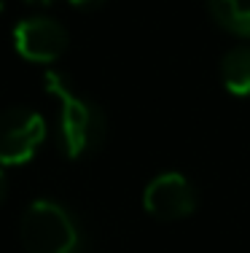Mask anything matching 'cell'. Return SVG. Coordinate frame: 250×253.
<instances>
[{"instance_id": "obj_6", "label": "cell", "mask_w": 250, "mask_h": 253, "mask_svg": "<svg viewBox=\"0 0 250 253\" xmlns=\"http://www.w3.org/2000/svg\"><path fill=\"white\" fill-rule=\"evenodd\" d=\"M221 76H223V86L234 97H248L250 94V43H240L226 51Z\"/></svg>"}, {"instance_id": "obj_3", "label": "cell", "mask_w": 250, "mask_h": 253, "mask_svg": "<svg viewBox=\"0 0 250 253\" xmlns=\"http://www.w3.org/2000/svg\"><path fill=\"white\" fill-rule=\"evenodd\" d=\"M46 137V122L38 111L14 105L0 111V165H25Z\"/></svg>"}, {"instance_id": "obj_1", "label": "cell", "mask_w": 250, "mask_h": 253, "mask_svg": "<svg viewBox=\"0 0 250 253\" xmlns=\"http://www.w3.org/2000/svg\"><path fill=\"white\" fill-rule=\"evenodd\" d=\"M46 92L59 102V137L70 159L97 151L105 140V116L62 73H46Z\"/></svg>"}, {"instance_id": "obj_8", "label": "cell", "mask_w": 250, "mask_h": 253, "mask_svg": "<svg viewBox=\"0 0 250 253\" xmlns=\"http://www.w3.org/2000/svg\"><path fill=\"white\" fill-rule=\"evenodd\" d=\"M70 5H75V8H94V5H100L103 0H68Z\"/></svg>"}, {"instance_id": "obj_9", "label": "cell", "mask_w": 250, "mask_h": 253, "mask_svg": "<svg viewBox=\"0 0 250 253\" xmlns=\"http://www.w3.org/2000/svg\"><path fill=\"white\" fill-rule=\"evenodd\" d=\"M5 191H8V175H5L3 165H0V202L5 200Z\"/></svg>"}, {"instance_id": "obj_5", "label": "cell", "mask_w": 250, "mask_h": 253, "mask_svg": "<svg viewBox=\"0 0 250 253\" xmlns=\"http://www.w3.org/2000/svg\"><path fill=\"white\" fill-rule=\"evenodd\" d=\"M14 46L30 62H54L68 49V30L49 16H30L14 27Z\"/></svg>"}, {"instance_id": "obj_11", "label": "cell", "mask_w": 250, "mask_h": 253, "mask_svg": "<svg viewBox=\"0 0 250 253\" xmlns=\"http://www.w3.org/2000/svg\"><path fill=\"white\" fill-rule=\"evenodd\" d=\"M0 14H3V0H0Z\"/></svg>"}, {"instance_id": "obj_7", "label": "cell", "mask_w": 250, "mask_h": 253, "mask_svg": "<svg viewBox=\"0 0 250 253\" xmlns=\"http://www.w3.org/2000/svg\"><path fill=\"white\" fill-rule=\"evenodd\" d=\"M213 19L240 38H250V0H207Z\"/></svg>"}, {"instance_id": "obj_4", "label": "cell", "mask_w": 250, "mask_h": 253, "mask_svg": "<svg viewBox=\"0 0 250 253\" xmlns=\"http://www.w3.org/2000/svg\"><path fill=\"white\" fill-rule=\"evenodd\" d=\"M143 205L159 221H180L194 213L196 191L191 180L180 172H162L145 186Z\"/></svg>"}, {"instance_id": "obj_2", "label": "cell", "mask_w": 250, "mask_h": 253, "mask_svg": "<svg viewBox=\"0 0 250 253\" xmlns=\"http://www.w3.org/2000/svg\"><path fill=\"white\" fill-rule=\"evenodd\" d=\"M19 240L27 253H78L81 232L73 215L51 200L27 205L19 221Z\"/></svg>"}, {"instance_id": "obj_10", "label": "cell", "mask_w": 250, "mask_h": 253, "mask_svg": "<svg viewBox=\"0 0 250 253\" xmlns=\"http://www.w3.org/2000/svg\"><path fill=\"white\" fill-rule=\"evenodd\" d=\"M27 3H30V5H51L54 0H27Z\"/></svg>"}]
</instances>
